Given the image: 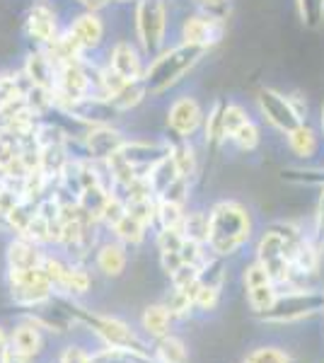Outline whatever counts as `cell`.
I'll use <instances>...</instances> for the list:
<instances>
[{
  "instance_id": "38",
  "label": "cell",
  "mask_w": 324,
  "mask_h": 363,
  "mask_svg": "<svg viewBox=\"0 0 324 363\" xmlns=\"http://www.w3.org/2000/svg\"><path fill=\"white\" fill-rule=\"evenodd\" d=\"M160 264L167 274H174L177 269L184 264V259H181L179 252H160Z\"/></svg>"
},
{
  "instance_id": "11",
  "label": "cell",
  "mask_w": 324,
  "mask_h": 363,
  "mask_svg": "<svg viewBox=\"0 0 324 363\" xmlns=\"http://www.w3.org/2000/svg\"><path fill=\"white\" fill-rule=\"evenodd\" d=\"M63 29L58 27V15L54 8L46 3H34L25 15V34L34 46L44 49L61 34Z\"/></svg>"
},
{
  "instance_id": "36",
  "label": "cell",
  "mask_w": 324,
  "mask_h": 363,
  "mask_svg": "<svg viewBox=\"0 0 324 363\" xmlns=\"http://www.w3.org/2000/svg\"><path fill=\"white\" fill-rule=\"evenodd\" d=\"M245 363H291V359H288V354H284L281 349L262 347V349L252 351V354L245 359Z\"/></svg>"
},
{
  "instance_id": "35",
  "label": "cell",
  "mask_w": 324,
  "mask_h": 363,
  "mask_svg": "<svg viewBox=\"0 0 324 363\" xmlns=\"http://www.w3.org/2000/svg\"><path fill=\"white\" fill-rule=\"evenodd\" d=\"M155 242L160 252H179L181 245H184V235H181L179 228H160Z\"/></svg>"
},
{
  "instance_id": "42",
  "label": "cell",
  "mask_w": 324,
  "mask_h": 363,
  "mask_svg": "<svg viewBox=\"0 0 324 363\" xmlns=\"http://www.w3.org/2000/svg\"><path fill=\"white\" fill-rule=\"evenodd\" d=\"M5 335H3V330H0V359H3V354H5Z\"/></svg>"
},
{
  "instance_id": "23",
  "label": "cell",
  "mask_w": 324,
  "mask_h": 363,
  "mask_svg": "<svg viewBox=\"0 0 324 363\" xmlns=\"http://www.w3.org/2000/svg\"><path fill=\"white\" fill-rule=\"evenodd\" d=\"M145 228L148 225H145L143 220H138L133 213L126 211V213L121 216V220L111 228V230H114V235L121 245H140L145 238Z\"/></svg>"
},
{
  "instance_id": "37",
  "label": "cell",
  "mask_w": 324,
  "mask_h": 363,
  "mask_svg": "<svg viewBox=\"0 0 324 363\" xmlns=\"http://www.w3.org/2000/svg\"><path fill=\"white\" fill-rule=\"evenodd\" d=\"M315 242L324 247V186H322V194L320 201H317V211H315Z\"/></svg>"
},
{
  "instance_id": "3",
  "label": "cell",
  "mask_w": 324,
  "mask_h": 363,
  "mask_svg": "<svg viewBox=\"0 0 324 363\" xmlns=\"http://www.w3.org/2000/svg\"><path fill=\"white\" fill-rule=\"evenodd\" d=\"M305 235L300 233L298 225L293 223H274L262 233L257 245V262L269 272L271 281L276 286L291 284L293 281V252Z\"/></svg>"
},
{
  "instance_id": "39",
  "label": "cell",
  "mask_w": 324,
  "mask_h": 363,
  "mask_svg": "<svg viewBox=\"0 0 324 363\" xmlns=\"http://www.w3.org/2000/svg\"><path fill=\"white\" fill-rule=\"evenodd\" d=\"M61 363H92L90 356L85 354L82 349H75V347H70L63 351V356H61Z\"/></svg>"
},
{
  "instance_id": "45",
  "label": "cell",
  "mask_w": 324,
  "mask_h": 363,
  "mask_svg": "<svg viewBox=\"0 0 324 363\" xmlns=\"http://www.w3.org/2000/svg\"><path fill=\"white\" fill-rule=\"evenodd\" d=\"M111 3H131V0H109V5Z\"/></svg>"
},
{
  "instance_id": "32",
  "label": "cell",
  "mask_w": 324,
  "mask_h": 363,
  "mask_svg": "<svg viewBox=\"0 0 324 363\" xmlns=\"http://www.w3.org/2000/svg\"><path fill=\"white\" fill-rule=\"evenodd\" d=\"M284 179L293 184L324 186V167H288L284 169Z\"/></svg>"
},
{
  "instance_id": "29",
  "label": "cell",
  "mask_w": 324,
  "mask_h": 363,
  "mask_svg": "<svg viewBox=\"0 0 324 363\" xmlns=\"http://www.w3.org/2000/svg\"><path fill=\"white\" fill-rule=\"evenodd\" d=\"M186 211L181 203L174 201H160L157 199V225L160 228H181Z\"/></svg>"
},
{
  "instance_id": "16",
  "label": "cell",
  "mask_w": 324,
  "mask_h": 363,
  "mask_svg": "<svg viewBox=\"0 0 324 363\" xmlns=\"http://www.w3.org/2000/svg\"><path fill=\"white\" fill-rule=\"evenodd\" d=\"M68 29L75 34V39L82 44L85 51H95L104 42V22L95 10H82L80 15H75Z\"/></svg>"
},
{
  "instance_id": "31",
  "label": "cell",
  "mask_w": 324,
  "mask_h": 363,
  "mask_svg": "<svg viewBox=\"0 0 324 363\" xmlns=\"http://www.w3.org/2000/svg\"><path fill=\"white\" fill-rule=\"evenodd\" d=\"M296 5L305 27L317 29L324 25V0H296Z\"/></svg>"
},
{
  "instance_id": "2",
  "label": "cell",
  "mask_w": 324,
  "mask_h": 363,
  "mask_svg": "<svg viewBox=\"0 0 324 363\" xmlns=\"http://www.w3.org/2000/svg\"><path fill=\"white\" fill-rule=\"evenodd\" d=\"M206 54H208V51L201 49V46H191L184 42L160 51V54L148 63L145 75H143V85H145L148 97H160L164 92L172 90V87L179 85L181 80L203 61Z\"/></svg>"
},
{
  "instance_id": "25",
  "label": "cell",
  "mask_w": 324,
  "mask_h": 363,
  "mask_svg": "<svg viewBox=\"0 0 324 363\" xmlns=\"http://www.w3.org/2000/svg\"><path fill=\"white\" fill-rule=\"evenodd\" d=\"M181 235L184 240H191V242H208V213H201V211H191V213L184 216V223H181ZM208 247V245H206Z\"/></svg>"
},
{
  "instance_id": "21",
  "label": "cell",
  "mask_w": 324,
  "mask_h": 363,
  "mask_svg": "<svg viewBox=\"0 0 324 363\" xmlns=\"http://www.w3.org/2000/svg\"><path fill=\"white\" fill-rule=\"evenodd\" d=\"M97 269L104 277H121L126 269V247L116 240V242H104L97 250Z\"/></svg>"
},
{
  "instance_id": "17",
  "label": "cell",
  "mask_w": 324,
  "mask_h": 363,
  "mask_svg": "<svg viewBox=\"0 0 324 363\" xmlns=\"http://www.w3.org/2000/svg\"><path fill=\"white\" fill-rule=\"evenodd\" d=\"M44 252L41 245L29 238L17 235L8 247V267L10 269H37L44 262Z\"/></svg>"
},
{
  "instance_id": "44",
  "label": "cell",
  "mask_w": 324,
  "mask_h": 363,
  "mask_svg": "<svg viewBox=\"0 0 324 363\" xmlns=\"http://www.w3.org/2000/svg\"><path fill=\"white\" fill-rule=\"evenodd\" d=\"M3 189H5V179L0 177V194H3Z\"/></svg>"
},
{
  "instance_id": "41",
  "label": "cell",
  "mask_w": 324,
  "mask_h": 363,
  "mask_svg": "<svg viewBox=\"0 0 324 363\" xmlns=\"http://www.w3.org/2000/svg\"><path fill=\"white\" fill-rule=\"evenodd\" d=\"M78 3H80L85 10H95V13H99L102 8H107L109 0H78Z\"/></svg>"
},
{
  "instance_id": "8",
  "label": "cell",
  "mask_w": 324,
  "mask_h": 363,
  "mask_svg": "<svg viewBox=\"0 0 324 363\" xmlns=\"http://www.w3.org/2000/svg\"><path fill=\"white\" fill-rule=\"evenodd\" d=\"M206 112L194 95L177 97L167 109V133L172 138H191L203 128Z\"/></svg>"
},
{
  "instance_id": "18",
  "label": "cell",
  "mask_w": 324,
  "mask_h": 363,
  "mask_svg": "<svg viewBox=\"0 0 324 363\" xmlns=\"http://www.w3.org/2000/svg\"><path fill=\"white\" fill-rule=\"evenodd\" d=\"M225 104L228 97H218L213 104L208 107L203 119V143L206 148L216 150L225 143Z\"/></svg>"
},
{
  "instance_id": "43",
  "label": "cell",
  "mask_w": 324,
  "mask_h": 363,
  "mask_svg": "<svg viewBox=\"0 0 324 363\" xmlns=\"http://www.w3.org/2000/svg\"><path fill=\"white\" fill-rule=\"evenodd\" d=\"M320 124H322V133H324V102H322V116H320Z\"/></svg>"
},
{
  "instance_id": "5",
  "label": "cell",
  "mask_w": 324,
  "mask_h": 363,
  "mask_svg": "<svg viewBox=\"0 0 324 363\" xmlns=\"http://www.w3.org/2000/svg\"><path fill=\"white\" fill-rule=\"evenodd\" d=\"M257 109L264 116V121L284 136L296 131L305 121V112H308V107H303L298 97L284 95L274 87H262L257 92Z\"/></svg>"
},
{
  "instance_id": "13",
  "label": "cell",
  "mask_w": 324,
  "mask_h": 363,
  "mask_svg": "<svg viewBox=\"0 0 324 363\" xmlns=\"http://www.w3.org/2000/svg\"><path fill=\"white\" fill-rule=\"evenodd\" d=\"M107 66L111 70H116V73L126 80H143L148 63H145V56H143V51H140L138 44L126 42V39H119V42L109 49Z\"/></svg>"
},
{
  "instance_id": "7",
  "label": "cell",
  "mask_w": 324,
  "mask_h": 363,
  "mask_svg": "<svg viewBox=\"0 0 324 363\" xmlns=\"http://www.w3.org/2000/svg\"><path fill=\"white\" fill-rule=\"evenodd\" d=\"M10 294L17 306L34 308V306H44L51 298L54 284L49 281V277L44 274V269H10Z\"/></svg>"
},
{
  "instance_id": "33",
  "label": "cell",
  "mask_w": 324,
  "mask_h": 363,
  "mask_svg": "<svg viewBox=\"0 0 324 363\" xmlns=\"http://www.w3.org/2000/svg\"><path fill=\"white\" fill-rule=\"evenodd\" d=\"M58 289L68 291V294H85L87 289H90V277H87L85 269L80 267H70L66 269V274H63V281Z\"/></svg>"
},
{
  "instance_id": "4",
  "label": "cell",
  "mask_w": 324,
  "mask_h": 363,
  "mask_svg": "<svg viewBox=\"0 0 324 363\" xmlns=\"http://www.w3.org/2000/svg\"><path fill=\"white\" fill-rule=\"evenodd\" d=\"M135 44L140 46L145 58H155L164 51L167 37V3L164 0H135L133 8Z\"/></svg>"
},
{
  "instance_id": "34",
  "label": "cell",
  "mask_w": 324,
  "mask_h": 363,
  "mask_svg": "<svg viewBox=\"0 0 324 363\" xmlns=\"http://www.w3.org/2000/svg\"><path fill=\"white\" fill-rule=\"evenodd\" d=\"M191 3L196 8V13L211 15L223 22H228L230 13H233V0H191Z\"/></svg>"
},
{
  "instance_id": "20",
  "label": "cell",
  "mask_w": 324,
  "mask_h": 363,
  "mask_svg": "<svg viewBox=\"0 0 324 363\" xmlns=\"http://www.w3.org/2000/svg\"><path fill=\"white\" fill-rule=\"evenodd\" d=\"M169 143V155H172L177 169H179L181 177L194 179L199 169V155L196 148L191 145V138H164Z\"/></svg>"
},
{
  "instance_id": "30",
  "label": "cell",
  "mask_w": 324,
  "mask_h": 363,
  "mask_svg": "<svg viewBox=\"0 0 324 363\" xmlns=\"http://www.w3.org/2000/svg\"><path fill=\"white\" fill-rule=\"evenodd\" d=\"M259 140H262L259 126L255 124V119H250L247 124H242V126L238 128V131L233 133L230 143H235L240 150H245V153H252V150H257V148H259Z\"/></svg>"
},
{
  "instance_id": "27",
  "label": "cell",
  "mask_w": 324,
  "mask_h": 363,
  "mask_svg": "<svg viewBox=\"0 0 324 363\" xmlns=\"http://www.w3.org/2000/svg\"><path fill=\"white\" fill-rule=\"evenodd\" d=\"M276 298H279V291H276V284H262V286H252L247 289V301L255 313L264 315L267 310L274 306Z\"/></svg>"
},
{
  "instance_id": "19",
  "label": "cell",
  "mask_w": 324,
  "mask_h": 363,
  "mask_svg": "<svg viewBox=\"0 0 324 363\" xmlns=\"http://www.w3.org/2000/svg\"><path fill=\"white\" fill-rule=\"evenodd\" d=\"M286 140H288V150L296 157H300V160H312L317 155V150H320V136H317V131L308 121H303L296 131L288 133Z\"/></svg>"
},
{
  "instance_id": "15",
  "label": "cell",
  "mask_w": 324,
  "mask_h": 363,
  "mask_svg": "<svg viewBox=\"0 0 324 363\" xmlns=\"http://www.w3.org/2000/svg\"><path fill=\"white\" fill-rule=\"evenodd\" d=\"M22 75L27 78V83L32 87H41V90H51L54 92V83H56V66L49 56H46L44 49L34 46L27 54L25 63H22Z\"/></svg>"
},
{
  "instance_id": "10",
  "label": "cell",
  "mask_w": 324,
  "mask_h": 363,
  "mask_svg": "<svg viewBox=\"0 0 324 363\" xmlns=\"http://www.w3.org/2000/svg\"><path fill=\"white\" fill-rule=\"evenodd\" d=\"M82 148H85V157H90L92 162H99L102 165L104 160H109L111 155H116L126 143V136L111 124H102V126H90L85 133H82Z\"/></svg>"
},
{
  "instance_id": "40",
  "label": "cell",
  "mask_w": 324,
  "mask_h": 363,
  "mask_svg": "<svg viewBox=\"0 0 324 363\" xmlns=\"http://www.w3.org/2000/svg\"><path fill=\"white\" fill-rule=\"evenodd\" d=\"M3 363H32L29 361V356H22V354H17V351H5L3 354Z\"/></svg>"
},
{
  "instance_id": "28",
  "label": "cell",
  "mask_w": 324,
  "mask_h": 363,
  "mask_svg": "<svg viewBox=\"0 0 324 363\" xmlns=\"http://www.w3.org/2000/svg\"><path fill=\"white\" fill-rule=\"evenodd\" d=\"M157 361L160 363H186L189 361V354H186V347L174 337H162L157 342Z\"/></svg>"
},
{
  "instance_id": "9",
  "label": "cell",
  "mask_w": 324,
  "mask_h": 363,
  "mask_svg": "<svg viewBox=\"0 0 324 363\" xmlns=\"http://www.w3.org/2000/svg\"><path fill=\"white\" fill-rule=\"evenodd\" d=\"M225 29H228V22L216 20V17L203 15V13H194V15H186L184 20H181L179 37L184 44L201 46V49L211 51L216 44L223 42Z\"/></svg>"
},
{
  "instance_id": "14",
  "label": "cell",
  "mask_w": 324,
  "mask_h": 363,
  "mask_svg": "<svg viewBox=\"0 0 324 363\" xmlns=\"http://www.w3.org/2000/svg\"><path fill=\"white\" fill-rule=\"evenodd\" d=\"M85 320L92 325V330L97 332L109 347H119V349H128V351H135V354H143L145 356V347L138 337L128 330L123 322L114 320V318H90L85 315Z\"/></svg>"
},
{
  "instance_id": "6",
  "label": "cell",
  "mask_w": 324,
  "mask_h": 363,
  "mask_svg": "<svg viewBox=\"0 0 324 363\" xmlns=\"http://www.w3.org/2000/svg\"><path fill=\"white\" fill-rule=\"evenodd\" d=\"M322 310H324V291L296 289L291 294L276 298V303L262 318L267 322H293V320L310 318L315 313H322Z\"/></svg>"
},
{
  "instance_id": "24",
  "label": "cell",
  "mask_w": 324,
  "mask_h": 363,
  "mask_svg": "<svg viewBox=\"0 0 324 363\" xmlns=\"http://www.w3.org/2000/svg\"><path fill=\"white\" fill-rule=\"evenodd\" d=\"M169 320H172V313L167 306H150L143 313V327L148 330V335L157 339L169 335Z\"/></svg>"
},
{
  "instance_id": "26",
  "label": "cell",
  "mask_w": 324,
  "mask_h": 363,
  "mask_svg": "<svg viewBox=\"0 0 324 363\" xmlns=\"http://www.w3.org/2000/svg\"><path fill=\"white\" fill-rule=\"evenodd\" d=\"M41 349V337H39V330L34 325H22L15 330L13 335V351L22 356H37Z\"/></svg>"
},
{
  "instance_id": "12",
  "label": "cell",
  "mask_w": 324,
  "mask_h": 363,
  "mask_svg": "<svg viewBox=\"0 0 324 363\" xmlns=\"http://www.w3.org/2000/svg\"><path fill=\"white\" fill-rule=\"evenodd\" d=\"M119 155L140 177H145L157 162L169 155V143L167 140H126Z\"/></svg>"
},
{
  "instance_id": "22",
  "label": "cell",
  "mask_w": 324,
  "mask_h": 363,
  "mask_svg": "<svg viewBox=\"0 0 324 363\" xmlns=\"http://www.w3.org/2000/svg\"><path fill=\"white\" fill-rule=\"evenodd\" d=\"M145 97H148V92H145L143 80H128L114 97H109V104L119 114H123V112H131V109L138 107Z\"/></svg>"
},
{
  "instance_id": "1",
  "label": "cell",
  "mask_w": 324,
  "mask_h": 363,
  "mask_svg": "<svg viewBox=\"0 0 324 363\" xmlns=\"http://www.w3.org/2000/svg\"><path fill=\"white\" fill-rule=\"evenodd\" d=\"M252 213L240 201H218L208 213V250L218 257H233L250 242Z\"/></svg>"
}]
</instances>
